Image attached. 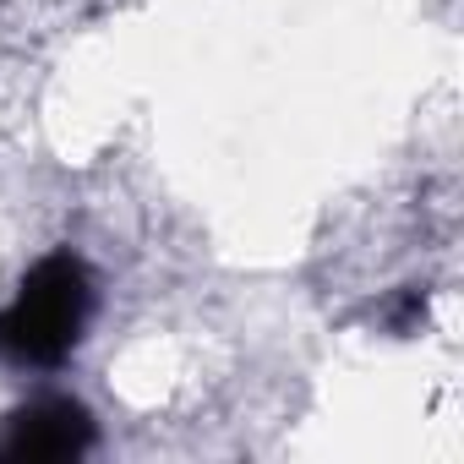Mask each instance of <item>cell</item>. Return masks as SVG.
<instances>
[{
  "mask_svg": "<svg viewBox=\"0 0 464 464\" xmlns=\"http://www.w3.org/2000/svg\"><path fill=\"white\" fill-rule=\"evenodd\" d=\"M93 323V274L88 263L61 246L44 252L0 306V366L17 372H61Z\"/></svg>",
  "mask_w": 464,
  "mask_h": 464,
  "instance_id": "1",
  "label": "cell"
},
{
  "mask_svg": "<svg viewBox=\"0 0 464 464\" xmlns=\"http://www.w3.org/2000/svg\"><path fill=\"white\" fill-rule=\"evenodd\" d=\"M93 415L82 399L66 393H39L28 404H17L0 420V459L17 464H44V459H82L93 448Z\"/></svg>",
  "mask_w": 464,
  "mask_h": 464,
  "instance_id": "2",
  "label": "cell"
}]
</instances>
